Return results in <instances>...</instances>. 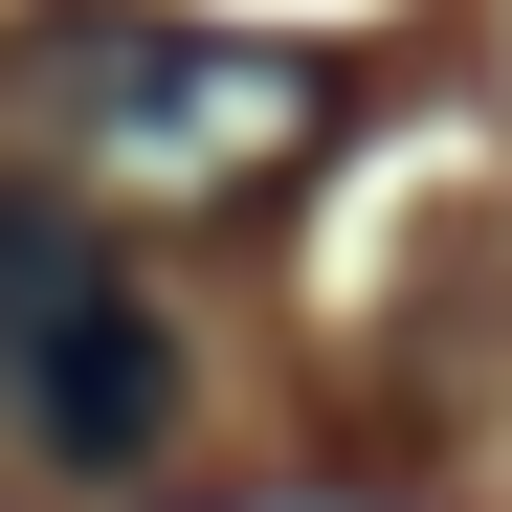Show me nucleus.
I'll return each mask as SVG.
<instances>
[{
	"label": "nucleus",
	"instance_id": "nucleus-2",
	"mask_svg": "<svg viewBox=\"0 0 512 512\" xmlns=\"http://www.w3.org/2000/svg\"><path fill=\"white\" fill-rule=\"evenodd\" d=\"M0 401L67 468H156L179 446V334H156L134 245L90 201H45V179H0Z\"/></svg>",
	"mask_w": 512,
	"mask_h": 512
},
{
	"label": "nucleus",
	"instance_id": "nucleus-1",
	"mask_svg": "<svg viewBox=\"0 0 512 512\" xmlns=\"http://www.w3.org/2000/svg\"><path fill=\"white\" fill-rule=\"evenodd\" d=\"M23 134L90 201H245V179H290L334 134V67L312 45H223V23H45L23 45Z\"/></svg>",
	"mask_w": 512,
	"mask_h": 512
}]
</instances>
